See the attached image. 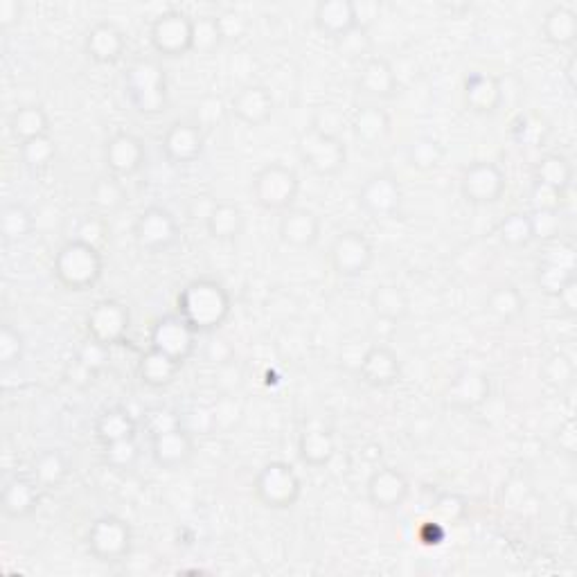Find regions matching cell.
<instances>
[{
    "mask_svg": "<svg viewBox=\"0 0 577 577\" xmlns=\"http://www.w3.org/2000/svg\"><path fill=\"white\" fill-rule=\"evenodd\" d=\"M147 161V149L138 136L129 131H118L106 140L104 145V163L109 172L118 179H129Z\"/></svg>",
    "mask_w": 577,
    "mask_h": 577,
    "instance_id": "cell-16",
    "label": "cell"
},
{
    "mask_svg": "<svg viewBox=\"0 0 577 577\" xmlns=\"http://www.w3.org/2000/svg\"><path fill=\"white\" fill-rule=\"evenodd\" d=\"M86 548L97 562L118 564L127 559L133 548V530L115 514L97 517L86 532Z\"/></svg>",
    "mask_w": 577,
    "mask_h": 577,
    "instance_id": "cell-7",
    "label": "cell"
},
{
    "mask_svg": "<svg viewBox=\"0 0 577 577\" xmlns=\"http://www.w3.org/2000/svg\"><path fill=\"white\" fill-rule=\"evenodd\" d=\"M194 19L181 10H167L158 14L149 28L152 48L163 57H185L192 52Z\"/></svg>",
    "mask_w": 577,
    "mask_h": 577,
    "instance_id": "cell-9",
    "label": "cell"
},
{
    "mask_svg": "<svg viewBox=\"0 0 577 577\" xmlns=\"http://www.w3.org/2000/svg\"><path fill=\"white\" fill-rule=\"evenodd\" d=\"M253 197L266 212H284L294 208L300 192V179L294 167L284 163H269L253 176Z\"/></svg>",
    "mask_w": 577,
    "mask_h": 577,
    "instance_id": "cell-4",
    "label": "cell"
},
{
    "mask_svg": "<svg viewBox=\"0 0 577 577\" xmlns=\"http://www.w3.org/2000/svg\"><path fill=\"white\" fill-rule=\"evenodd\" d=\"M203 147H206V138H203V129L197 122H174L167 127L161 140L165 158L179 167L197 163L203 154Z\"/></svg>",
    "mask_w": 577,
    "mask_h": 577,
    "instance_id": "cell-15",
    "label": "cell"
},
{
    "mask_svg": "<svg viewBox=\"0 0 577 577\" xmlns=\"http://www.w3.org/2000/svg\"><path fill=\"white\" fill-rule=\"evenodd\" d=\"M68 472L70 463L59 449H43L32 460V478L41 485V490H57L68 478Z\"/></svg>",
    "mask_w": 577,
    "mask_h": 577,
    "instance_id": "cell-36",
    "label": "cell"
},
{
    "mask_svg": "<svg viewBox=\"0 0 577 577\" xmlns=\"http://www.w3.org/2000/svg\"><path fill=\"white\" fill-rule=\"evenodd\" d=\"M555 300L559 303V309L566 316H575L577 314V278L568 280L562 289H559V294L555 296Z\"/></svg>",
    "mask_w": 577,
    "mask_h": 577,
    "instance_id": "cell-62",
    "label": "cell"
},
{
    "mask_svg": "<svg viewBox=\"0 0 577 577\" xmlns=\"http://www.w3.org/2000/svg\"><path fill=\"white\" fill-rule=\"evenodd\" d=\"M411 494V483L404 472L395 467H379L370 474L366 483L368 501L377 510H397Z\"/></svg>",
    "mask_w": 577,
    "mask_h": 577,
    "instance_id": "cell-17",
    "label": "cell"
},
{
    "mask_svg": "<svg viewBox=\"0 0 577 577\" xmlns=\"http://www.w3.org/2000/svg\"><path fill=\"white\" fill-rule=\"evenodd\" d=\"M41 485L28 476H14L0 494V508L7 519H28L39 508Z\"/></svg>",
    "mask_w": 577,
    "mask_h": 577,
    "instance_id": "cell-25",
    "label": "cell"
},
{
    "mask_svg": "<svg viewBox=\"0 0 577 577\" xmlns=\"http://www.w3.org/2000/svg\"><path fill=\"white\" fill-rule=\"evenodd\" d=\"M181 368L183 363L167 357L161 350L149 348L147 352H142V357L138 361V377L142 384L149 388H165L174 384V379L179 377Z\"/></svg>",
    "mask_w": 577,
    "mask_h": 577,
    "instance_id": "cell-30",
    "label": "cell"
},
{
    "mask_svg": "<svg viewBox=\"0 0 577 577\" xmlns=\"http://www.w3.org/2000/svg\"><path fill=\"white\" fill-rule=\"evenodd\" d=\"M21 161L30 167V170H46V167L55 161L57 156V145L50 136L32 138L28 142H21L19 145Z\"/></svg>",
    "mask_w": 577,
    "mask_h": 577,
    "instance_id": "cell-44",
    "label": "cell"
},
{
    "mask_svg": "<svg viewBox=\"0 0 577 577\" xmlns=\"http://www.w3.org/2000/svg\"><path fill=\"white\" fill-rule=\"evenodd\" d=\"M336 456V438L330 426L321 422L307 424L298 438V458L303 465L321 469L332 463Z\"/></svg>",
    "mask_w": 577,
    "mask_h": 577,
    "instance_id": "cell-27",
    "label": "cell"
},
{
    "mask_svg": "<svg viewBox=\"0 0 577 577\" xmlns=\"http://www.w3.org/2000/svg\"><path fill=\"white\" fill-rule=\"evenodd\" d=\"M50 115L39 104H25L14 109L10 115V131L16 142H28L32 138L50 136Z\"/></svg>",
    "mask_w": 577,
    "mask_h": 577,
    "instance_id": "cell-33",
    "label": "cell"
},
{
    "mask_svg": "<svg viewBox=\"0 0 577 577\" xmlns=\"http://www.w3.org/2000/svg\"><path fill=\"white\" fill-rule=\"evenodd\" d=\"M138 424L133 415L122 406H111L102 411V415L95 420V436L102 445H111L118 440L136 438Z\"/></svg>",
    "mask_w": 577,
    "mask_h": 577,
    "instance_id": "cell-34",
    "label": "cell"
},
{
    "mask_svg": "<svg viewBox=\"0 0 577 577\" xmlns=\"http://www.w3.org/2000/svg\"><path fill=\"white\" fill-rule=\"evenodd\" d=\"M102 449L104 465L113 469V472H129V469L136 467L140 458V447L136 438L111 442V445H102Z\"/></svg>",
    "mask_w": 577,
    "mask_h": 577,
    "instance_id": "cell-43",
    "label": "cell"
},
{
    "mask_svg": "<svg viewBox=\"0 0 577 577\" xmlns=\"http://www.w3.org/2000/svg\"><path fill=\"white\" fill-rule=\"evenodd\" d=\"M390 131V115L377 104L361 106L352 115V133L363 145H377Z\"/></svg>",
    "mask_w": 577,
    "mask_h": 577,
    "instance_id": "cell-35",
    "label": "cell"
},
{
    "mask_svg": "<svg viewBox=\"0 0 577 577\" xmlns=\"http://www.w3.org/2000/svg\"><path fill=\"white\" fill-rule=\"evenodd\" d=\"M541 379H544L550 388L566 390L575 379V363L562 352L550 354L544 361V366H541Z\"/></svg>",
    "mask_w": 577,
    "mask_h": 577,
    "instance_id": "cell-46",
    "label": "cell"
},
{
    "mask_svg": "<svg viewBox=\"0 0 577 577\" xmlns=\"http://www.w3.org/2000/svg\"><path fill=\"white\" fill-rule=\"evenodd\" d=\"M541 262H550V264H557L562 266V269L573 271L577 269V251L571 242H566V239H548L544 253L539 257Z\"/></svg>",
    "mask_w": 577,
    "mask_h": 577,
    "instance_id": "cell-50",
    "label": "cell"
},
{
    "mask_svg": "<svg viewBox=\"0 0 577 577\" xmlns=\"http://www.w3.org/2000/svg\"><path fill=\"white\" fill-rule=\"evenodd\" d=\"M124 95L140 115H158L167 109V77L156 59H136L124 73Z\"/></svg>",
    "mask_w": 577,
    "mask_h": 577,
    "instance_id": "cell-3",
    "label": "cell"
},
{
    "mask_svg": "<svg viewBox=\"0 0 577 577\" xmlns=\"http://www.w3.org/2000/svg\"><path fill=\"white\" fill-rule=\"evenodd\" d=\"M219 30L224 41H239L248 32V19L237 10H226L217 16Z\"/></svg>",
    "mask_w": 577,
    "mask_h": 577,
    "instance_id": "cell-55",
    "label": "cell"
},
{
    "mask_svg": "<svg viewBox=\"0 0 577 577\" xmlns=\"http://www.w3.org/2000/svg\"><path fill=\"white\" fill-rule=\"evenodd\" d=\"M487 312H490L496 321L501 323H512L523 314L526 309V298H523L521 291L514 287V284H496V287L487 294L485 300Z\"/></svg>",
    "mask_w": 577,
    "mask_h": 577,
    "instance_id": "cell-37",
    "label": "cell"
},
{
    "mask_svg": "<svg viewBox=\"0 0 577 577\" xmlns=\"http://www.w3.org/2000/svg\"><path fill=\"white\" fill-rule=\"evenodd\" d=\"M577 278V275L573 271H568V269H562V266H557V264H550V262H541L537 264V273H535V282H537V287L544 291L546 296L550 298H555L559 294V289L564 287V284L568 280H573Z\"/></svg>",
    "mask_w": 577,
    "mask_h": 577,
    "instance_id": "cell-47",
    "label": "cell"
},
{
    "mask_svg": "<svg viewBox=\"0 0 577 577\" xmlns=\"http://www.w3.org/2000/svg\"><path fill=\"white\" fill-rule=\"evenodd\" d=\"M23 16V5L19 0H0V28L7 30L19 25Z\"/></svg>",
    "mask_w": 577,
    "mask_h": 577,
    "instance_id": "cell-63",
    "label": "cell"
},
{
    "mask_svg": "<svg viewBox=\"0 0 577 577\" xmlns=\"http://www.w3.org/2000/svg\"><path fill=\"white\" fill-rule=\"evenodd\" d=\"M278 235L284 244L296 251H307L321 239V219L307 208H291L280 217Z\"/></svg>",
    "mask_w": 577,
    "mask_h": 577,
    "instance_id": "cell-22",
    "label": "cell"
},
{
    "mask_svg": "<svg viewBox=\"0 0 577 577\" xmlns=\"http://www.w3.org/2000/svg\"><path fill=\"white\" fill-rule=\"evenodd\" d=\"M546 122L539 120L537 115H521V118L514 122V129H512V136L514 140L519 142V145H528V147H537L544 142L546 138Z\"/></svg>",
    "mask_w": 577,
    "mask_h": 577,
    "instance_id": "cell-49",
    "label": "cell"
},
{
    "mask_svg": "<svg viewBox=\"0 0 577 577\" xmlns=\"http://www.w3.org/2000/svg\"><path fill=\"white\" fill-rule=\"evenodd\" d=\"M370 307L379 321L397 325L408 314V296L399 284H379L370 294Z\"/></svg>",
    "mask_w": 577,
    "mask_h": 577,
    "instance_id": "cell-31",
    "label": "cell"
},
{
    "mask_svg": "<svg viewBox=\"0 0 577 577\" xmlns=\"http://www.w3.org/2000/svg\"><path fill=\"white\" fill-rule=\"evenodd\" d=\"M379 14H381L379 0H361V3L354 0V16H357L359 30L368 32V28L375 23V19H379Z\"/></svg>",
    "mask_w": 577,
    "mask_h": 577,
    "instance_id": "cell-61",
    "label": "cell"
},
{
    "mask_svg": "<svg viewBox=\"0 0 577 577\" xmlns=\"http://www.w3.org/2000/svg\"><path fill=\"white\" fill-rule=\"evenodd\" d=\"M84 50L95 64L111 66L115 61H120L124 52H127V37H124V32L118 25L109 21L95 23L86 34Z\"/></svg>",
    "mask_w": 577,
    "mask_h": 577,
    "instance_id": "cell-24",
    "label": "cell"
},
{
    "mask_svg": "<svg viewBox=\"0 0 577 577\" xmlns=\"http://www.w3.org/2000/svg\"><path fill=\"white\" fill-rule=\"evenodd\" d=\"M131 327V314L127 305L120 300H100L86 316V334L88 339L95 343H102L106 348L111 345H120L127 339V332Z\"/></svg>",
    "mask_w": 577,
    "mask_h": 577,
    "instance_id": "cell-11",
    "label": "cell"
},
{
    "mask_svg": "<svg viewBox=\"0 0 577 577\" xmlns=\"http://www.w3.org/2000/svg\"><path fill=\"white\" fill-rule=\"evenodd\" d=\"M91 201L100 212H113L122 208V203L127 201V190H124V185L118 176H113V174L102 176V179H97L93 183Z\"/></svg>",
    "mask_w": 577,
    "mask_h": 577,
    "instance_id": "cell-40",
    "label": "cell"
},
{
    "mask_svg": "<svg viewBox=\"0 0 577 577\" xmlns=\"http://www.w3.org/2000/svg\"><path fill=\"white\" fill-rule=\"evenodd\" d=\"M436 512L445 523H454L465 514V501L456 494H442L436 501Z\"/></svg>",
    "mask_w": 577,
    "mask_h": 577,
    "instance_id": "cell-57",
    "label": "cell"
},
{
    "mask_svg": "<svg viewBox=\"0 0 577 577\" xmlns=\"http://www.w3.org/2000/svg\"><path fill=\"white\" fill-rule=\"evenodd\" d=\"M197 336L199 334L179 314H167L158 318L149 332V348L161 350L174 361L185 363L197 348Z\"/></svg>",
    "mask_w": 577,
    "mask_h": 577,
    "instance_id": "cell-14",
    "label": "cell"
},
{
    "mask_svg": "<svg viewBox=\"0 0 577 577\" xmlns=\"http://www.w3.org/2000/svg\"><path fill=\"white\" fill-rule=\"evenodd\" d=\"M142 422H145V429L149 431V438L158 436V433H165L170 429H176V426L183 424V417L181 413L172 411V408H152V411H147L145 417H142Z\"/></svg>",
    "mask_w": 577,
    "mask_h": 577,
    "instance_id": "cell-51",
    "label": "cell"
},
{
    "mask_svg": "<svg viewBox=\"0 0 577 577\" xmlns=\"http://www.w3.org/2000/svg\"><path fill=\"white\" fill-rule=\"evenodd\" d=\"M194 456V433L181 424L176 429L152 436V458L161 469H179Z\"/></svg>",
    "mask_w": 577,
    "mask_h": 577,
    "instance_id": "cell-21",
    "label": "cell"
},
{
    "mask_svg": "<svg viewBox=\"0 0 577 577\" xmlns=\"http://www.w3.org/2000/svg\"><path fill=\"white\" fill-rule=\"evenodd\" d=\"M490 393H492V386L485 372L465 368L449 381L445 399L451 408L467 413V411H476V408H481L487 399H490Z\"/></svg>",
    "mask_w": 577,
    "mask_h": 577,
    "instance_id": "cell-19",
    "label": "cell"
},
{
    "mask_svg": "<svg viewBox=\"0 0 577 577\" xmlns=\"http://www.w3.org/2000/svg\"><path fill=\"white\" fill-rule=\"evenodd\" d=\"M557 445H559V451H564V454H568V456L575 454L577 433H575V422L573 420H566L562 426H559Z\"/></svg>",
    "mask_w": 577,
    "mask_h": 577,
    "instance_id": "cell-64",
    "label": "cell"
},
{
    "mask_svg": "<svg viewBox=\"0 0 577 577\" xmlns=\"http://www.w3.org/2000/svg\"><path fill=\"white\" fill-rule=\"evenodd\" d=\"M501 242L510 248H523L532 242V226L528 212H510L499 228H496Z\"/></svg>",
    "mask_w": 577,
    "mask_h": 577,
    "instance_id": "cell-41",
    "label": "cell"
},
{
    "mask_svg": "<svg viewBox=\"0 0 577 577\" xmlns=\"http://www.w3.org/2000/svg\"><path fill=\"white\" fill-rule=\"evenodd\" d=\"M357 201L372 219H395L402 210V185L393 174H372L359 188Z\"/></svg>",
    "mask_w": 577,
    "mask_h": 577,
    "instance_id": "cell-13",
    "label": "cell"
},
{
    "mask_svg": "<svg viewBox=\"0 0 577 577\" xmlns=\"http://www.w3.org/2000/svg\"><path fill=\"white\" fill-rule=\"evenodd\" d=\"M206 228L217 242H233L244 230V212L235 203H215L206 215Z\"/></svg>",
    "mask_w": 577,
    "mask_h": 577,
    "instance_id": "cell-32",
    "label": "cell"
},
{
    "mask_svg": "<svg viewBox=\"0 0 577 577\" xmlns=\"http://www.w3.org/2000/svg\"><path fill=\"white\" fill-rule=\"evenodd\" d=\"M23 357H25L23 334L10 323H5L3 330H0V363H3L5 368H12L16 363H21Z\"/></svg>",
    "mask_w": 577,
    "mask_h": 577,
    "instance_id": "cell-48",
    "label": "cell"
},
{
    "mask_svg": "<svg viewBox=\"0 0 577 577\" xmlns=\"http://www.w3.org/2000/svg\"><path fill=\"white\" fill-rule=\"evenodd\" d=\"M467 109L476 115H492L503 104L501 79L490 73H469L463 82Z\"/></svg>",
    "mask_w": 577,
    "mask_h": 577,
    "instance_id": "cell-26",
    "label": "cell"
},
{
    "mask_svg": "<svg viewBox=\"0 0 577 577\" xmlns=\"http://www.w3.org/2000/svg\"><path fill=\"white\" fill-rule=\"evenodd\" d=\"M224 115V104H221L217 97H203V100L197 104V118H199V127H210L221 120Z\"/></svg>",
    "mask_w": 577,
    "mask_h": 577,
    "instance_id": "cell-59",
    "label": "cell"
},
{
    "mask_svg": "<svg viewBox=\"0 0 577 577\" xmlns=\"http://www.w3.org/2000/svg\"><path fill=\"white\" fill-rule=\"evenodd\" d=\"M530 215V226H532V239H555L559 237V212H541L532 210Z\"/></svg>",
    "mask_w": 577,
    "mask_h": 577,
    "instance_id": "cell-54",
    "label": "cell"
},
{
    "mask_svg": "<svg viewBox=\"0 0 577 577\" xmlns=\"http://www.w3.org/2000/svg\"><path fill=\"white\" fill-rule=\"evenodd\" d=\"M535 181L566 194L573 183V165L564 154L541 156L535 165Z\"/></svg>",
    "mask_w": 577,
    "mask_h": 577,
    "instance_id": "cell-38",
    "label": "cell"
},
{
    "mask_svg": "<svg viewBox=\"0 0 577 577\" xmlns=\"http://www.w3.org/2000/svg\"><path fill=\"white\" fill-rule=\"evenodd\" d=\"M541 34L555 48H573L577 41V14L568 5H553L541 21Z\"/></svg>",
    "mask_w": 577,
    "mask_h": 577,
    "instance_id": "cell-29",
    "label": "cell"
},
{
    "mask_svg": "<svg viewBox=\"0 0 577 577\" xmlns=\"http://www.w3.org/2000/svg\"><path fill=\"white\" fill-rule=\"evenodd\" d=\"M298 156L307 170L318 176H336L348 163V147L341 136H332L318 127H307L298 138Z\"/></svg>",
    "mask_w": 577,
    "mask_h": 577,
    "instance_id": "cell-6",
    "label": "cell"
},
{
    "mask_svg": "<svg viewBox=\"0 0 577 577\" xmlns=\"http://www.w3.org/2000/svg\"><path fill=\"white\" fill-rule=\"evenodd\" d=\"M133 239H136L140 251L161 255L179 244L181 226L167 208L149 206L140 212L136 224H133Z\"/></svg>",
    "mask_w": 577,
    "mask_h": 577,
    "instance_id": "cell-8",
    "label": "cell"
},
{
    "mask_svg": "<svg viewBox=\"0 0 577 577\" xmlns=\"http://www.w3.org/2000/svg\"><path fill=\"white\" fill-rule=\"evenodd\" d=\"M106 363H109V348L102 343H95L88 339L82 350L77 354V366L82 368L88 375H93V372H100Z\"/></svg>",
    "mask_w": 577,
    "mask_h": 577,
    "instance_id": "cell-52",
    "label": "cell"
},
{
    "mask_svg": "<svg viewBox=\"0 0 577 577\" xmlns=\"http://www.w3.org/2000/svg\"><path fill=\"white\" fill-rule=\"evenodd\" d=\"M314 127H318L325 133H332V136H339V131L343 127V113L339 111V106L334 104H325L318 109L316 118H314Z\"/></svg>",
    "mask_w": 577,
    "mask_h": 577,
    "instance_id": "cell-56",
    "label": "cell"
},
{
    "mask_svg": "<svg viewBox=\"0 0 577 577\" xmlns=\"http://www.w3.org/2000/svg\"><path fill=\"white\" fill-rule=\"evenodd\" d=\"M505 188H508V176L490 161H476L465 167L460 176V194L474 206H492L503 197Z\"/></svg>",
    "mask_w": 577,
    "mask_h": 577,
    "instance_id": "cell-10",
    "label": "cell"
},
{
    "mask_svg": "<svg viewBox=\"0 0 577 577\" xmlns=\"http://www.w3.org/2000/svg\"><path fill=\"white\" fill-rule=\"evenodd\" d=\"M314 25L327 39H345L350 32L359 30L357 16H354V0H321V3H316Z\"/></svg>",
    "mask_w": 577,
    "mask_h": 577,
    "instance_id": "cell-23",
    "label": "cell"
},
{
    "mask_svg": "<svg viewBox=\"0 0 577 577\" xmlns=\"http://www.w3.org/2000/svg\"><path fill=\"white\" fill-rule=\"evenodd\" d=\"M357 86L361 93L375 97V100H390L399 91V79L388 59L368 57L361 64Z\"/></svg>",
    "mask_w": 577,
    "mask_h": 577,
    "instance_id": "cell-28",
    "label": "cell"
},
{
    "mask_svg": "<svg viewBox=\"0 0 577 577\" xmlns=\"http://www.w3.org/2000/svg\"><path fill=\"white\" fill-rule=\"evenodd\" d=\"M339 43L343 48V55H348V57L368 55V50H370V41H368L366 30H354L348 34V37L341 39Z\"/></svg>",
    "mask_w": 577,
    "mask_h": 577,
    "instance_id": "cell-60",
    "label": "cell"
},
{
    "mask_svg": "<svg viewBox=\"0 0 577 577\" xmlns=\"http://www.w3.org/2000/svg\"><path fill=\"white\" fill-rule=\"evenodd\" d=\"M564 192H559L555 188H548L544 183L532 185V194H530V203L532 210H541V212H559L564 206Z\"/></svg>",
    "mask_w": 577,
    "mask_h": 577,
    "instance_id": "cell-53",
    "label": "cell"
},
{
    "mask_svg": "<svg viewBox=\"0 0 577 577\" xmlns=\"http://www.w3.org/2000/svg\"><path fill=\"white\" fill-rule=\"evenodd\" d=\"M230 294L224 284L212 278H199L185 284L176 298V314L197 334L217 332L230 316Z\"/></svg>",
    "mask_w": 577,
    "mask_h": 577,
    "instance_id": "cell-1",
    "label": "cell"
},
{
    "mask_svg": "<svg viewBox=\"0 0 577 577\" xmlns=\"http://www.w3.org/2000/svg\"><path fill=\"white\" fill-rule=\"evenodd\" d=\"M359 377L363 384L372 388H388L393 386L402 377V361H399L397 352L390 350L388 345H370V348L361 354L359 359Z\"/></svg>",
    "mask_w": 577,
    "mask_h": 577,
    "instance_id": "cell-18",
    "label": "cell"
},
{
    "mask_svg": "<svg viewBox=\"0 0 577 577\" xmlns=\"http://www.w3.org/2000/svg\"><path fill=\"white\" fill-rule=\"evenodd\" d=\"M104 257L100 248L86 244L82 239H68L52 260V273L57 282L68 291H88L102 278Z\"/></svg>",
    "mask_w": 577,
    "mask_h": 577,
    "instance_id": "cell-2",
    "label": "cell"
},
{
    "mask_svg": "<svg viewBox=\"0 0 577 577\" xmlns=\"http://www.w3.org/2000/svg\"><path fill=\"white\" fill-rule=\"evenodd\" d=\"M372 260H375V248L359 230H345V233L336 235L330 246L332 269L341 278H359L370 269Z\"/></svg>",
    "mask_w": 577,
    "mask_h": 577,
    "instance_id": "cell-12",
    "label": "cell"
},
{
    "mask_svg": "<svg viewBox=\"0 0 577 577\" xmlns=\"http://www.w3.org/2000/svg\"><path fill=\"white\" fill-rule=\"evenodd\" d=\"M34 230L32 212L23 206V203H10L3 208L0 215V233L7 242H21V239L30 237Z\"/></svg>",
    "mask_w": 577,
    "mask_h": 577,
    "instance_id": "cell-39",
    "label": "cell"
},
{
    "mask_svg": "<svg viewBox=\"0 0 577 577\" xmlns=\"http://www.w3.org/2000/svg\"><path fill=\"white\" fill-rule=\"evenodd\" d=\"M228 109L246 127H262L273 118L275 100L266 86L248 84L230 97Z\"/></svg>",
    "mask_w": 577,
    "mask_h": 577,
    "instance_id": "cell-20",
    "label": "cell"
},
{
    "mask_svg": "<svg viewBox=\"0 0 577 577\" xmlns=\"http://www.w3.org/2000/svg\"><path fill=\"white\" fill-rule=\"evenodd\" d=\"M442 158H445V149H442V145L436 138L422 136L413 140L411 147H408V163L420 172L436 170V167L442 163Z\"/></svg>",
    "mask_w": 577,
    "mask_h": 577,
    "instance_id": "cell-42",
    "label": "cell"
},
{
    "mask_svg": "<svg viewBox=\"0 0 577 577\" xmlns=\"http://www.w3.org/2000/svg\"><path fill=\"white\" fill-rule=\"evenodd\" d=\"M224 37H221L217 16H199L194 19V34H192V52H199V55H212Z\"/></svg>",
    "mask_w": 577,
    "mask_h": 577,
    "instance_id": "cell-45",
    "label": "cell"
},
{
    "mask_svg": "<svg viewBox=\"0 0 577 577\" xmlns=\"http://www.w3.org/2000/svg\"><path fill=\"white\" fill-rule=\"evenodd\" d=\"M75 237L82 239V242H86V244H93V246L100 248V244L104 242V237H106V224L102 219L88 217L82 221V224H79Z\"/></svg>",
    "mask_w": 577,
    "mask_h": 577,
    "instance_id": "cell-58",
    "label": "cell"
},
{
    "mask_svg": "<svg viewBox=\"0 0 577 577\" xmlns=\"http://www.w3.org/2000/svg\"><path fill=\"white\" fill-rule=\"evenodd\" d=\"M255 499L269 510H289L303 494V481L296 469L284 460H271L255 476Z\"/></svg>",
    "mask_w": 577,
    "mask_h": 577,
    "instance_id": "cell-5",
    "label": "cell"
}]
</instances>
